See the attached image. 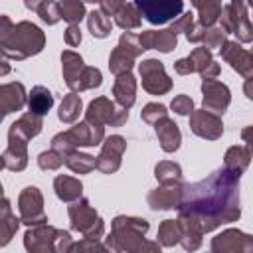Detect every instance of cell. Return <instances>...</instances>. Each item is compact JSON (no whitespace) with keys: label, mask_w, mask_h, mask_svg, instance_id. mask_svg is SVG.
I'll use <instances>...</instances> for the list:
<instances>
[{"label":"cell","mask_w":253,"mask_h":253,"mask_svg":"<svg viewBox=\"0 0 253 253\" xmlns=\"http://www.w3.org/2000/svg\"><path fill=\"white\" fill-rule=\"evenodd\" d=\"M38 162H40L42 168H57L63 162V158H59L55 152H42Z\"/></svg>","instance_id":"obj_25"},{"label":"cell","mask_w":253,"mask_h":253,"mask_svg":"<svg viewBox=\"0 0 253 253\" xmlns=\"http://www.w3.org/2000/svg\"><path fill=\"white\" fill-rule=\"evenodd\" d=\"M241 134H243V138H245V140L249 142V146H251V152H253V126L245 128V130H243Z\"/></svg>","instance_id":"obj_30"},{"label":"cell","mask_w":253,"mask_h":253,"mask_svg":"<svg viewBox=\"0 0 253 253\" xmlns=\"http://www.w3.org/2000/svg\"><path fill=\"white\" fill-rule=\"evenodd\" d=\"M79 111H81V99H79L77 95H69V97H65L63 103H61L59 119L65 121V123H71V121L77 119Z\"/></svg>","instance_id":"obj_14"},{"label":"cell","mask_w":253,"mask_h":253,"mask_svg":"<svg viewBox=\"0 0 253 253\" xmlns=\"http://www.w3.org/2000/svg\"><path fill=\"white\" fill-rule=\"evenodd\" d=\"M192 130L204 138H217L223 128H221L219 119L208 109H204L192 117Z\"/></svg>","instance_id":"obj_6"},{"label":"cell","mask_w":253,"mask_h":253,"mask_svg":"<svg viewBox=\"0 0 253 253\" xmlns=\"http://www.w3.org/2000/svg\"><path fill=\"white\" fill-rule=\"evenodd\" d=\"M115 95L117 101L126 109L134 103V79L130 73H121L115 83Z\"/></svg>","instance_id":"obj_8"},{"label":"cell","mask_w":253,"mask_h":253,"mask_svg":"<svg viewBox=\"0 0 253 253\" xmlns=\"http://www.w3.org/2000/svg\"><path fill=\"white\" fill-rule=\"evenodd\" d=\"M14 36H16V49H20L22 45L26 47V53H38L43 45V36L40 32V28L28 24V22H22L14 28Z\"/></svg>","instance_id":"obj_4"},{"label":"cell","mask_w":253,"mask_h":253,"mask_svg":"<svg viewBox=\"0 0 253 253\" xmlns=\"http://www.w3.org/2000/svg\"><path fill=\"white\" fill-rule=\"evenodd\" d=\"M249 2H251V6H253V0H249Z\"/></svg>","instance_id":"obj_33"},{"label":"cell","mask_w":253,"mask_h":253,"mask_svg":"<svg viewBox=\"0 0 253 253\" xmlns=\"http://www.w3.org/2000/svg\"><path fill=\"white\" fill-rule=\"evenodd\" d=\"M140 75H142V85L146 91L160 95L170 89V79L164 75V65L158 59H146L140 63Z\"/></svg>","instance_id":"obj_2"},{"label":"cell","mask_w":253,"mask_h":253,"mask_svg":"<svg viewBox=\"0 0 253 253\" xmlns=\"http://www.w3.org/2000/svg\"><path fill=\"white\" fill-rule=\"evenodd\" d=\"M89 30H91L93 36L105 38V36L109 34V30H111V22L105 18L103 12H93V14L89 16Z\"/></svg>","instance_id":"obj_16"},{"label":"cell","mask_w":253,"mask_h":253,"mask_svg":"<svg viewBox=\"0 0 253 253\" xmlns=\"http://www.w3.org/2000/svg\"><path fill=\"white\" fill-rule=\"evenodd\" d=\"M176 71L178 73H190V71H196V63L192 57H186V59H180L176 63Z\"/></svg>","instance_id":"obj_27"},{"label":"cell","mask_w":253,"mask_h":253,"mask_svg":"<svg viewBox=\"0 0 253 253\" xmlns=\"http://www.w3.org/2000/svg\"><path fill=\"white\" fill-rule=\"evenodd\" d=\"M132 57H134V55H132L130 51H126L125 47H121V45H119V47L113 51L111 59H109V61H111V63H109V65H111V71H113V73H117V75L126 73V71L130 69V65H132V63H130V61H132Z\"/></svg>","instance_id":"obj_12"},{"label":"cell","mask_w":253,"mask_h":253,"mask_svg":"<svg viewBox=\"0 0 253 253\" xmlns=\"http://www.w3.org/2000/svg\"><path fill=\"white\" fill-rule=\"evenodd\" d=\"M59 10H61V18H65L69 24H75L83 18L85 14V8L79 0H63L59 4Z\"/></svg>","instance_id":"obj_15"},{"label":"cell","mask_w":253,"mask_h":253,"mask_svg":"<svg viewBox=\"0 0 253 253\" xmlns=\"http://www.w3.org/2000/svg\"><path fill=\"white\" fill-rule=\"evenodd\" d=\"M174 45H176V32L172 28L170 30H164V32H156V42H154V47L156 49L170 51Z\"/></svg>","instance_id":"obj_21"},{"label":"cell","mask_w":253,"mask_h":253,"mask_svg":"<svg viewBox=\"0 0 253 253\" xmlns=\"http://www.w3.org/2000/svg\"><path fill=\"white\" fill-rule=\"evenodd\" d=\"M136 10L150 24H166L182 12V0H134Z\"/></svg>","instance_id":"obj_1"},{"label":"cell","mask_w":253,"mask_h":253,"mask_svg":"<svg viewBox=\"0 0 253 253\" xmlns=\"http://www.w3.org/2000/svg\"><path fill=\"white\" fill-rule=\"evenodd\" d=\"M63 59V73H65V79H67V85L73 87L75 85V79L81 77V69H83V59L79 55H75L73 51H65L61 55Z\"/></svg>","instance_id":"obj_11"},{"label":"cell","mask_w":253,"mask_h":253,"mask_svg":"<svg viewBox=\"0 0 253 253\" xmlns=\"http://www.w3.org/2000/svg\"><path fill=\"white\" fill-rule=\"evenodd\" d=\"M227 47L235 53V57L233 55L231 57H225L227 61H231V67L237 69L243 75H253V55L247 53V51H243V49H239V45L237 43H231V42L227 43Z\"/></svg>","instance_id":"obj_9"},{"label":"cell","mask_w":253,"mask_h":253,"mask_svg":"<svg viewBox=\"0 0 253 253\" xmlns=\"http://www.w3.org/2000/svg\"><path fill=\"white\" fill-rule=\"evenodd\" d=\"M53 103L51 93L45 87H34L30 93V111L36 115H45Z\"/></svg>","instance_id":"obj_10"},{"label":"cell","mask_w":253,"mask_h":253,"mask_svg":"<svg viewBox=\"0 0 253 253\" xmlns=\"http://www.w3.org/2000/svg\"><path fill=\"white\" fill-rule=\"evenodd\" d=\"M45 0H26V6L32 8V10H40V6L43 4Z\"/></svg>","instance_id":"obj_31"},{"label":"cell","mask_w":253,"mask_h":253,"mask_svg":"<svg viewBox=\"0 0 253 253\" xmlns=\"http://www.w3.org/2000/svg\"><path fill=\"white\" fill-rule=\"evenodd\" d=\"M136 6H123L121 10H119V14H117V24L121 26V28H136L138 24H140V20H138V14H136V10H134Z\"/></svg>","instance_id":"obj_18"},{"label":"cell","mask_w":253,"mask_h":253,"mask_svg":"<svg viewBox=\"0 0 253 253\" xmlns=\"http://www.w3.org/2000/svg\"><path fill=\"white\" fill-rule=\"evenodd\" d=\"M123 0H101V6H103V12H115L117 6L121 4Z\"/></svg>","instance_id":"obj_29"},{"label":"cell","mask_w":253,"mask_h":253,"mask_svg":"<svg viewBox=\"0 0 253 253\" xmlns=\"http://www.w3.org/2000/svg\"><path fill=\"white\" fill-rule=\"evenodd\" d=\"M40 16H42V20L43 22H47V24H55L57 20H59V16H61V10H59V6H55L53 2H49V0H45L42 6H40Z\"/></svg>","instance_id":"obj_22"},{"label":"cell","mask_w":253,"mask_h":253,"mask_svg":"<svg viewBox=\"0 0 253 253\" xmlns=\"http://www.w3.org/2000/svg\"><path fill=\"white\" fill-rule=\"evenodd\" d=\"M65 162H67V166H69L71 170H75V172H89L91 168L97 166V162H95L93 156H89V154H71Z\"/></svg>","instance_id":"obj_19"},{"label":"cell","mask_w":253,"mask_h":253,"mask_svg":"<svg viewBox=\"0 0 253 253\" xmlns=\"http://www.w3.org/2000/svg\"><path fill=\"white\" fill-rule=\"evenodd\" d=\"M156 178L164 184H170L174 180H180V168L178 164L172 162H162L160 166H156Z\"/></svg>","instance_id":"obj_20"},{"label":"cell","mask_w":253,"mask_h":253,"mask_svg":"<svg viewBox=\"0 0 253 253\" xmlns=\"http://www.w3.org/2000/svg\"><path fill=\"white\" fill-rule=\"evenodd\" d=\"M237 162H239L241 168H245L247 162H249V152H247L245 148H241V146L229 148V152H227V156H225V166L231 168L233 174H237V170H235V164H237ZM237 176H239V174H237Z\"/></svg>","instance_id":"obj_17"},{"label":"cell","mask_w":253,"mask_h":253,"mask_svg":"<svg viewBox=\"0 0 253 253\" xmlns=\"http://www.w3.org/2000/svg\"><path fill=\"white\" fill-rule=\"evenodd\" d=\"M55 190H57V196L63 198V200H73L81 194V184L73 178H67V176H59L55 178Z\"/></svg>","instance_id":"obj_13"},{"label":"cell","mask_w":253,"mask_h":253,"mask_svg":"<svg viewBox=\"0 0 253 253\" xmlns=\"http://www.w3.org/2000/svg\"><path fill=\"white\" fill-rule=\"evenodd\" d=\"M65 42H67L69 45H77V43L81 42V34H79V30H77L75 24H71L69 30L65 32Z\"/></svg>","instance_id":"obj_26"},{"label":"cell","mask_w":253,"mask_h":253,"mask_svg":"<svg viewBox=\"0 0 253 253\" xmlns=\"http://www.w3.org/2000/svg\"><path fill=\"white\" fill-rule=\"evenodd\" d=\"M156 134H158V138L162 142V148L166 152H172V150H176L180 146V130L166 117L162 119V123H156Z\"/></svg>","instance_id":"obj_7"},{"label":"cell","mask_w":253,"mask_h":253,"mask_svg":"<svg viewBox=\"0 0 253 253\" xmlns=\"http://www.w3.org/2000/svg\"><path fill=\"white\" fill-rule=\"evenodd\" d=\"M125 150V140L121 136H111L107 138V144L103 146V152L97 160V168H101L103 172H113L117 170L119 162H121V154Z\"/></svg>","instance_id":"obj_5"},{"label":"cell","mask_w":253,"mask_h":253,"mask_svg":"<svg viewBox=\"0 0 253 253\" xmlns=\"http://www.w3.org/2000/svg\"><path fill=\"white\" fill-rule=\"evenodd\" d=\"M172 109L178 113V115H190L192 113V99L186 97V95H180L172 101Z\"/></svg>","instance_id":"obj_24"},{"label":"cell","mask_w":253,"mask_h":253,"mask_svg":"<svg viewBox=\"0 0 253 253\" xmlns=\"http://www.w3.org/2000/svg\"><path fill=\"white\" fill-rule=\"evenodd\" d=\"M245 95H247L249 99H253V77L245 81Z\"/></svg>","instance_id":"obj_32"},{"label":"cell","mask_w":253,"mask_h":253,"mask_svg":"<svg viewBox=\"0 0 253 253\" xmlns=\"http://www.w3.org/2000/svg\"><path fill=\"white\" fill-rule=\"evenodd\" d=\"M219 42H223V32L211 30V36H210V40L206 42V45H208V47H213V45H217Z\"/></svg>","instance_id":"obj_28"},{"label":"cell","mask_w":253,"mask_h":253,"mask_svg":"<svg viewBox=\"0 0 253 253\" xmlns=\"http://www.w3.org/2000/svg\"><path fill=\"white\" fill-rule=\"evenodd\" d=\"M202 91H204V109L213 111V113H223V109L229 103L227 87L213 79H206L202 85Z\"/></svg>","instance_id":"obj_3"},{"label":"cell","mask_w":253,"mask_h":253,"mask_svg":"<svg viewBox=\"0 0 253 253\" xmlns=\"http://www.w3.org/2000/svg\"><path fill=\"white\" fill-rule=\"evenodd\" d=\"M166 117V107L164 105H154V103H150V105H146L144 107V111H142V119L146 121V123H158V119H164Z\"/></svg>","instance_id":"obj_23"}]
</instances>
